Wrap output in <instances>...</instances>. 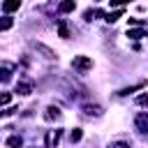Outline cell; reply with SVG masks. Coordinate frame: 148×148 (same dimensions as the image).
I'll use <instances>...</instances> for the list:
<instances>
[{
  "instance_id": "cell-22",
  "label": "cell",
  "mask_w": 148,
  "mask_h": 148,
  "mask_svg": "<svg viewBox=\"0 0 148 148\" xmlns=\"http://www.w3.org/2000/svg\"><path fill=\"white\" fill-rule=\"evenodd\" d=\"M109 148H130L125 141H118V143H113V146H109Z\"/></svg>"
},
{
  "instance_id": "cell-4",
  "label": "cell",
  "mask_w": 148,
  "mask_h": 148,
  "mask_svg": "<svg viewBox=\"0 0 148 148\" xmlns=\"http://www.w3.org/2000/svg\"><path fill=\"white\" fill-rule=\"evenodd\" d=\"M83 113H86V116H95V118H99V116L104 113V109H102L99 104H86V106H83Z\"/></svg>"
},
{
  "instance_id": "cell-21",
  "label": "cell",
  "mask_w": 148,
  "mask_h": 148,
  "mask_svg": "<svg viewBox=\"0 0 148 148\" xmlns=\"http://www.w3.org/2000/svg\"><path fill=\"white\" fill-rule=\"evenodd\" d=\"M127 2H132V0H111V7H123Z\"/></svg>"
},
{
  "instance_id": "cell-11",
  "label": "cell",
  "mask_w": 148,
  "mask_h": 148,
  "mask_svg": "<svg viewBox=\"0 0 148 148\" xmlns=\"http://www.w3.org/2000/svg\"><path fill=\"white\" fill-rule=\"evenodd\" d=\"M7 146H9V148H21V146H23V139H21L18 134H14V136L7 139Z\"/></svg>"
},
{
  "instance_id": "cell-12",
  "label": "cell",
  "mask_w": 148,
  "mask_h": 148,
  "mask_svg": "<svg viewBox=\"0 0 148 148\" xmlns=\"http://www.w3.org/2000/svg\"><path fill=\"white\" fill-rule=\"evenodd\" d=\"M83 16H86V21H92V18H99V16H104V12H102V9H88Z\"/></svg>"
},
{
  "instance_id": "cell-7",
  "label": "cell",
  "mask_w": 148,
  "mask_h": 148,
  "mask_svg": "<svg viewBox=\"0 0 148 148\" xmlns=\"http://www.w3.org/2000/svg\"><path fill=\"white\" fill-rule=\"evenodd\" d=\"M18 7H21V0H5V2H2V12H7V14L16 12Z\"/></svg>"
},
{
  "instance_id": "cell-20",
  "label": "cell",
  "mask_w": 148,
  "mask_h": 148,
  "mask_svg": "<svg viewBox=\"0 0 148 148\" xmlns=\"http://www.w3.org/2000/svg\"><path fill=\"white\" fill-rule=\"evenodd\" d=\"M12 102V92H0V104H9Z\"/></svg>"
},
{
  "instance_id": "cell-5",
  "label": "cell",
  "mask_w": 148,
  "mask_h": 148,
  "mask_svg": "<svg viewBox=\"0 0 148 148\" xmlns=\"http://www.w3.org/2000/svg\"><path fill=\"white\" fill-rule=\"evenodd\" d=\"M127 37H132V39L148 37V28H127Z\"/></svg>"
},
{
  "instance_id": "cell-3",
  "label": "cell",
  "mask_w": 148,
  "mask_h": 148,
  "mask_svg": "<svg viewBox=\"0 0 148 148\" xmlns=\"http://www.w3.org/2000/svg\"><path fill=\"white\" fill-rule=\"evenodd\" d=\"M60 136H62V132H60V130H51V132L46 134V148H53V146H58Z\"/></svg>"
},
{
  "instance_id": "cell-1",
  "label": "cell",
  "mask_w": 148,
  "mask_h": 148,
  "mask_svg": "<svg viewBox=\"0 0 148 148\" xmlns=\"http://www.w3.org/2000/svg\"><path fill=\"white\" fill-rule=\"evenodd\" d=\"M72 67H74V69H79V72H88V69L92 67V60H90L88 56H74Z\"/></svg>"
},
{
  "instance_id": "cell-17",
  "label": "cell",
  "mask_w": 148,
  "mask_h": 148,
  "mask_svg": "<svg viewBox=\"0 0 148 148\" xmlns=\"http://www.w3.org/2000/svg\"><path fill=\"white\" fill-rule=\"evenodd\" d=\"M81 136H83V132H81V130H72V134H69V139H72V143H76V141H81Z\"/></svg>"
},
{
  "instance_id": "cell-14",
  "label": "cell",
  "mask_w": 148,
  "mask_h": 148,
  "mask_svg": "<svg viewBox=\"0 0 148 148\" xmlns=\"http://www.w3.org/2000/svg\"><path fill=\"white\" fill-rule=\"evenodd\" d=\"M16 92H18V95H30V92H32V86H30V83H18V86H16Z\"/></svg>"
},
{
  "instance_id": "cell-9",
  "label": "cell",
  "mask_w": 148,
  "mask_h": 148,
  "mask_svg": "<svg viewBox=\"0 0 148 148\" xmlns=\"http://www.w3.org/2000/svg\"><path fill=\"white\" fill-rule=\"evenodd\" d=\"M120 16H123V9H116V12H109V14H104V21H109V23H116Z\"/></svg>"
},
{
  "instance_id": "cell-2",
  "label": "cell",
  "mask_w": 148,
  "mask_h": 148,
  "mask_svg": "<svg viewBox=\"0 0 148 148\" xmlns=\"http://www.w3.org/2000/svg\"><path fill=\"white\" fill-rule=\"evenodd\" d=\"M134 125H136V130L141 134H148V113H139L134 118Z\"/></svg>"
},
{
  "instance_id": "cell-13",
  "label": "cell",
  "mask_w": 148,
  "mask_h": 148,
  "mask_svg": "<svg viewBox=\"0 0 148 148\" xmlns=\"http://www.w3.org/2000/svg\"><path fill=\"white\" fill-rule=\"evenodd\" d=\"M35 49H37V51H42V53H44V58H49V60H53V58H56V53H53L51 49H46L44 44H35Z\"/></svg>"
},
{
  "instance_id": "cell-8",
  "label": "cell",
  "mask_w": 148,
  "mask_h": 148,
  "mask_svg": "<svg viewBox=\"0 0 148 148\" xmlns=\"http://www.w3.org/2000/svg\"><path fill=\"white\" fill-rule=\"evenodd\" d=\"M74 7H76V0H62V2L58 5V9H60L62 14H69V12H74Z\"/></svg>"
},
{
  "instance_id": "cell-18",
  "label": "cell",
  "mask_w": 148,
  "mask_h": 148,
  "mask_svg": "<svg viewBox=\"0 0 148 148\" xmlns=\"http://www.w3.org/2000/svg\"><path fill=\"white\" fill-rule=\"evenodd\" d=\"M58 35H60V37H69V30H67L65 23H58Z\"/></svg>"
},
{
  "instance_id": "cell-19",
  "label": "cell",
  "mask_w": 148,
  "mask_h": 148,
  "mask_svg": "<svg viewBox=\"0 0 148 148\" xmlns=\"http://www.w3.org/2000/svg\"><path fill=\"white\" fill-rule=\"evenodd\" d=\"M136 104H139V106H148V92L139 95V97H136Z\"/></svg>"
},
{
  "instance_id": "cell-16",
  "label": "cell",
  "mask_w": 148,
  "mask_h": 148,
  "mask_svg": "<svg viewBox=\"0 0 148 148\" xmlns=\"http://www.w3.org/2000/svg\"><path fill=\"white\" fill-rule=\"evenodd\" d=\"M14 25V21L9 18V16H5V18H0V30H9Z\"/></svg>"
},
{
  "instance_id": "cell-10",
  "label": "cell",
  "mask_w": 148,
  "mask_h": 148,
  "mask_svg": "<svg viewBox=\"0 0 148 148\" xmlns=\"http://www.w3.org/2000/svg\"><path fill=\"white\" fill-rule=\"evenodd\" d=\"M143 86H146V81H139V83H134V86H130V88L118 90V95H130V92H134V90H139V88H143Z\"/></svg>"
},
{
  "instance_id": "cell-15",
  "label": "cell",
  "mask_w": 148,
  "mask_h": 148,
  "mask_svg": "<svg viewBox=\"0 0 148 148\" xmlns=\"http://www.w3.org/2000/svg\"><path fill=\"white\" fill-rule=\"evenodd\" d=\"M9 79H12V69H9V67H0V81L7 83Z\"/></svg>"
},
{
  "instance_id": "cell-6",
  "label": "cell",
  "mask_w": 148,
  "mask_h": 148,
  "mask_svg": "<svg viewBox=\"0 0 148 148\" xmlns=\"http://www.w3.org/2000/svg\"><path fill=\"white\" fill-rule=\"evenodd\" d=\"M44 118H46V120H60V118H62V111H60L58 106H49L46 113H44Z\"/></svg>"
}]
</instances>
